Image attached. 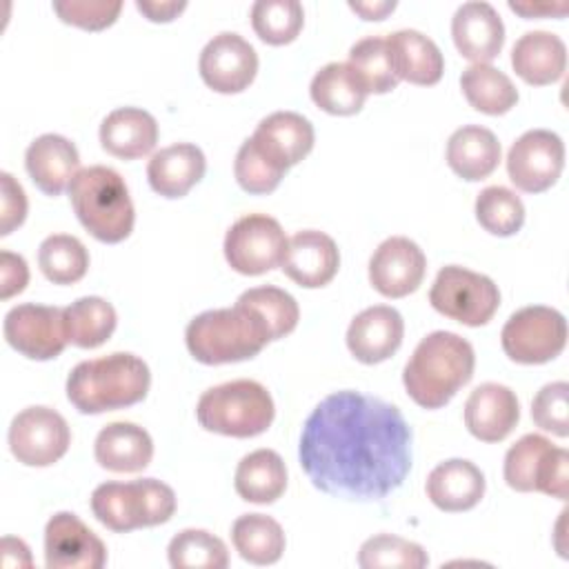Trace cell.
Listing matches in <instances>:
<instances>
[{
  "instance_id": "1",
  "label": "cell",
  "mask_w": 569,
  "mask_h": 569,
  "mask_svg": "<svg viewBox=\"0 0 569 569\" xmlns=\"http://www.w3.org/2000/svg\"><path fill=\"white\" fill-rule=\"evenodd\" d=\"M411 427L376 396L336 391L307 416L298 460L311 485L345 500H382L411 471Z\"/></svg>"
},
{
  "instance_id": "2",
  "label": "cell",
  "mask_w": 569,
  "mask_h": 569,
  "mask_svg": "<svg viewBox=\"0 0 569 569\" xmlns=\"http://www.w3.org/2000/svg\"><path fill=\"white\" fill-rule=\"evenodd\" d=\"M473 367L476 353L469 340L453 331H433L407 360L402 385L422 409H440L471 380Z\"/></svg>"
},
{
  "instance_id": "3",
  "label": "cell",
  "mask_w": 569,
  "mask_h": 569,
  "mask_svg": "<svg viewBox=\"0 0 569 569\" xmlns=\"http://www.w3.org/2000/svg\"><path fill=\"white\" fill-rule=\"evenodd\" d=\"M151 385L147 362L129 351L78 362L67 378V398L80 413H102L144 400Z\"/></svg>"
},
{
  "instance_id": "4",
  "label": "cell",
  "mask_w": 569,
  "mask_h": 569,
  "mask_svg": "<svg viewBox=\"0 0 569 569\" xmlns=\"http://www.w3.org/2000/svg\"><path fill=\"white\" fill-rule=\"evenodd\" d=\"M271 340L264 318L240 300H236L233 307L198 313L184 331L189 353L202 365L249 360Z\"/></svg>"
},
{
  "instance_id": "5",
  "label": "cell",
  "mask_w": 569,
  "mask_h": 569,
  "mask_svg": "<svg viewBox=\"0 0 569 569\" xmlns=\"http://www.w3.org/2000/svg\"><path fill=\"white\" fill-rule=\"evenodd\" d=\"M69 200L80 224L100 242L116 244L133 231L136 211L127 182L111 167L80 169L69 184Z\"/></svg>"
},
{
  "instance_id": "6",
  "label": "cell",
  "mask_w": 569,
  "mask_h": 569,
  "mask_svg": "<svg viewBox=\"0 0 569 569\" xmlns=\"http://www.w3.org/2000/svg\"><path fill=\"white\" fill-rule=\"evenodd\" d=\"M273 416L276 407L267 387L244 378L207 389L196 405V418L202 429L231 438L264 433Z\"/></svg>"
},
{
  "instance_id": "7",
  "label": "cell",
  "mask_w": 569,
  "mask_h": 569,
  "mask_svg": "<svg viewBox=\"0 0 569 569\" xmlns=\"http://www.w3.org/2000/svg\"><path fill=\"white\" fill-rule=\"evenodd\" d=\"M91 511L116 533L167 522L176 511V493L156 478L133 482H102L91 493Z\"/></svg>"
},
{
  "instance_id": "8",
  "label": "cell",
  "mask_w": 569,
  "mask_h": 569,
  "mask_svg": "<svg viewBox=\"0 0 569 569\" xmlns=\"http://www.w3.org/2000/svg\"><path fill=\"white\" fill-rule=\"evenodd\" d=\"M431 307L467 327L487 325L500 307L498 284L460 264H447L438 271L429 289Z\"/></svg>"
},
{
  "instance_id": "9",
  "label": "cell",
  "mask_w": 569,
  "mask_h": 569,
  "mask_svg": "<svg viewBox=\"0 0 569 569\" xmlns=\"http://www.w3.org/2000/svg\"><path fill=\"white\" fill-rule=\"evenodd\" d=\"M502 351L520 365H542L560 356L567 345L565 316L545 305H529L509 316L500 331Z\"/></svg>"
},
{
  "instance_id": "10",
  "label": "cell",
  "mask_w": 569,
  "mask_h": 569,
  "mask_svg": "<svg viewBox=\"0 0 569 569\" xmlns=\"http://www.w3.org/2000/svg\"><path fill=\"white\" fill-rule=\"evenodd\" d=\"M224 258L242 276H260L282 264L287 236L280 222L267 213H247L224 233Z\"/></svg>"
},
{
  "instance_id": "11",
  "label": "cell",
  "mask_w": 569,
  "mask_h": 569,
  "mask_svg": "<svg viewBox=\"0 0 569 569\" xmlns=\"http://www.w3.org/2000/svg\"><path fill=\"white\" fill-rule=\"evenodd\" d=\"M9 449L27 467H49L58 462L71 442L67 420L51 407H27L9 425Z\"/></svg>"
},
{
  "instance_id": "12",
  "label": "cell",
  "mask_w": 569,
  "mask_h": 569,
  "mask_svg": "<svg viewBox=\"0 0 569 569\" xmlns=\"http://www.w3.org/2000/svg\"><path fill=\"white\" fill-rule=\"evenodd\" d=\"M2 331L4 340L29 360L58 358L69 342L64 329V309L36 302L9 309Z\"/></svg>"
},
{
  "instance_id": "13",
  "label": "cell",
  "mask_w": 569,
  "mask_h": 569,
  "mask_svg": "<svg viewBox=\"0 0 569 569\" xmlns=\"http://www.w3.org/2000/svg\"><path fill=\"white\" fill-rule=\"evenodd\" d=\"M565 169L562 138L549 129L525 131L507 153L509 180L525 193L547 191Z\"/></svg>"
},
{
  "instance_id": "14",
  "label": "cell",
  "mask_w": 569,
  "mask_h": 569,
  "mask_svg": "<svg viewBox=\"0 0 569 569\" xmlns=\"http://www.w3.org/2000/svg\"><path fill=\"white\" fill-rule=\"evenodd\" d=\"M198 69L209 89L240 93L258 73V53L240 33L222 31L202 47Z\"/></svg>"
},
{
  "instance_id": "15",
  "label": "cell",
  "mask_w": 569,
  "mask_h": 569,
  "mask_svg": "<svg viewBox=\"0 0 569 569\" xmlns=\"http://www.w3.org/2000/svg\"><path fill=\"white\" fill-rule=\"evenodd\" d=\"M44 562L49 569H100L104 542L71 511H58L44 527Z\"/></svg>"
},
{
  "instance_id": "16",
  "label": "cell",
  "mask_w": 569,
  "mask_h": 569,
  "mask_svg": "<svg viewBox=\"0 0 569 569\" xmlns=\"http://www.w3.org/2000/svg\"><path fill=\"white\" fill-rule=\"evenodd\" d=\"M427 271L422 249L405 238L391 236L378 244L369 258V282L385 298H405L413 293Z\"/></svg>"
},
{
  "instance_id": "17",
  "label": "cell",
  "mask_w": 569,
  "mask_h": 569,
  "mask_svg": "<svg viewBox=\"0 0 569 569\" xmlns=\"http://www.w3.org/2000/svg\"><path fill=\"white\" fill-rule=\"evenodd\" d=\"M451 38L462 58L473 64H489L502 51L505 24L489 2L471 0L456 9L451 18Z\"/></svg>"
},
{
  "instance_id": "18",
  "label": "cell",
  "mask_w": 569,
  "mask_h": 569,
  "mask_svg": "<svg viewBox=\"0 0 569 569\" xmlns=\"http://www.w3.org/2000/svg\"><path fill=\"white\" fill-rule=\"evenodd\" d=\"M405 336V320L398 309L389 305H373L362 309L347 329V347L362 365H378L391 358Z\"/></svg>"
},
{
  "instance_id": "19",
  "label": "cell",
  "mask_w": 569,
  "mask_h": 569,
  "mask_svg": "<svg viewBox=\"0 0 569 569\" xmlns=\"http://www.w3.org/2000/svg\"><path fill=\"white\" fill-rule=\"evenodd\" d=\"M282 271L305 289H318L333 280L340 267V251L331 236L305 229L287 240Z\"/></svg>"
},
{
  "instance_id": "20",
  "label": "cell",
  "mask_w": 569,
  "mask_h": 569,
  "mask_svg": "<svg viewBox=\"0 0 569 569\" xmlns=\"http://www.w3.org/2000/svg\"><path fill=\"white\" fill-rule=\"evenodd\" d=\"M520 418L516 393L498 382L478 385L465 402V425L482 442L505 440Z\"/></svg>"
},
{
  "instance_id": "21",
  "label": "cell",
  "mask_w": 569,
  "mask_h": 569,
  "mask_svg": "<svg viewBox=\"0 0 569 569\" xmlns=\"http://www.w3.org/2000/svg\"><path fill=\"white\" fill-rule=\"evenodd\" d=\"M256 147L280 169L298 164L313 149V124L296 111H276L262 118L251 136Z\"/></svg>"
},
{
  "instance_id": "22",
  "label": "cell",
  "mask_w": 569,
  "mask_h": 569,
  "mask_svg": "<svg viewBox=\"0 0 569 569\" xmlns=\"http://www.w3.org/2000/svg\"><path fill=\"white\" fill-rule=\"evenodd\" d=\"M76 144L58 133L38 136L24 151V167L33 184L47 196H60L80 171Z\"/></svg>"
},
{
  "instance_id": "23",
  "label": "cell",
  "mask_w": 569,
  "mask_h": 569,
  "mask_svg": "<svg viewBox=\"0 0 569 569\" xmlns=\"http://www.w3.org/2000/svg\"><path fill=\"white\" fill-rule=\"evenodd\" d=\"M425 491L440 511H467L485 496V473L471 460L451 458L429 471Z\"/></svg>"
},
{
  "instance_id": "24",
  "label": "cell",
  "mask_w": 569,
  "mask_h": 569,
  "mask_svg": "<svg viewBox=\"0 0 569 569\" xmlns=\"http://www.w3.org/2000/svg\"><path fill=\"white\" fill-rule=\"evenodd\" d=\"M207 160L200 147L176 142L156 151L147 164L149 187L162 198H182L202 180Z\"/></svg>"
},
{
  "instance_id": "25",
  "label": "cell",
  "mask_w": 569,
  "mask_h": 569,
  "mask_svg": "<svg viewBox=\"0 0 569 569\" xmlns=\"http://www.w3.org/2000/svg\"><path fill=\"white\" fill-rule=\"evenodd\" d=\"M96 462L116 473H136L149 467L153 458V440L147 429L133 422L104 425L93 442Z\"/></svg>"
},
{
  "instance_id": "26",
  "label": "cell",
  "mask_w": 569,
  "mask_h": 569,
  "mask_svg": "<svg viewBox=\"0 0 569 569\" xmlns=\"http://www.w3.org/2000/svg\"><path fill=\"white\" fill-rule=\"evenodd\" d=\"M98 136L107 153L122 160H136L153 151L158 142V122L140 107H120L107 113Z\"/></svg>"
},
{
  "instance_id": "27",
  "label": "cell",
  "mask_w": 569,
  "mask_h": 569,
  "mask_svg": "<svg viewBox=\"0 0 569 569\" xmlns=\"http://www.w3.org/2000/svg\"><path fill=\"white\" fill-rule=\"evenodd\" d=\"M511 67L527 84H551L565 76L567 47L551 31H527L511 49Z\"/></svg>"
},
{
  "instance_id": "28",
  "label": "cell",
  "mask_w": 569,
  "mask_h": 569,
  "mask_svg": "<svg viewBox=\"0 0 569 569\" xmlns=\"http://www.w3.org/2000/svg\"><path fill=\"white\" fill-rule=\"evenodd\" d=\"M387 44L400 80L431 87L442 78L445 58L429 36L418 29H398L387 38Z\"/></svg>"
},
{
  "instance_id": "29",
  "label": "cell",
  "mask_w": 569,
  "mask_h": 569,
  "mask_svg": "<svg viewBox=\"0 0 569 569\" xmlns=\"http://www.w3.org/2000/svg\"><path fill=\"white\" fill-rule=\"evenodd\" d=\"M445 156L456 176L476 182L496 171L500 162V142L491 129L465 124L449 136Z\"/></svg>"
},
{
  "instance_id": "30",
  "label": "cell",
  "mask_w": 569,
  "mask_h": 569,
  "mask_svg": "<svg viewBox=\"0 0 569 569\" xmlns=\"http://www.w3.org/2000/svg\"><path fill=\"white\" fill-rule=\"evenodd\" d=\"M233 487L236 493L247 502H276L287 489L284 460L273 449H256L247 453L236 467Z\"/></svg>"
},
{
  "instance_id": "31",
  "label": "cell",
  "mask_w": 569,
  "mask_h": 569,
  "mask_svg": "<svg viewBox=\"0 0 569 569\" xmlns=\"http://www.w3.org/2000/svg\"><path fill=\"white\" fill-rule=\"evenodd\" d=\"M311 100L331 116H353L362 109L369 91L347 62H329L316 71L309 84Z\"/></svg>"
},
{
  "instance_id": "32",
  "label": "cell",
  "mask_w": 569,
  "mask_h": 569,
  "mask_svg": "<svg viewBox=\"0 0 569 569\" xmlns=\"http://www.w3.org/2000/svg\"><path fill=\"white\" fill-rule=\"evenodd\" d=\"M231 540L242 560L273 565L284 551V531L278 520L264 513H242L231 525Z\"/></svg>"
},
{
  "instance_id": "33",
  "label": "cell",
  "mask_w": 569,
  "mask_h": 569,
  "mask_svg": "<svg viewBox=\"0 0 569 569\" xmlns=\"http://www.w3.org/2000/svg\"><path fill=\"white\" fill-rule=\"evenodd\" d=\"M118 316L111 302L100 296H84L64 307V329L71 345L96 349L116 331Z\"/></svg>"
},
{
  "instance_id": "34",
  "label": "cell",
  "mask_w": 569,
  "mask_h": 569,
  "mask_svg": "<svg viewBox=\"0 0 569 569\" xmlns=\"http://www.w3.org/2000/svg\"><path fill=\"white\" fill-rule=\"evenodd\" d=\"M460 89L467 102L487 116H502L518 102L511 78L491 64H469L460 76Z\"/></svg>"
},
{
  "instance_id": "35",
  "label": "cell",
  "mask_w": 569,
  "mask_h": 569,
  "mask_svg": "<svg viewBox=\"0 0 569 569\" xmlns=\"http://www.w3.org/2000/svg\"><path fill=\"white\" fill-rule=\"evenodd\" d=\"M38 264L49 282L73 284L89 269V251L76 236L53 233L40 242Z\"/></svg>"
},
{
  "instance_id": "36",
  "label": "cell",
  "mask_w": 569,
  "mask_h": 569,
  "mask_svg": "<svg viewBox=\"0 0 569 569\" xmlns=\"http://www.w3.org/2000/svg\"><path fill=\"white\" fill-rule=\"evenodd\" d=\"M353 73L360 78L369 93H389L398 87L400 78L396 76L391 51L387 38L367 36L349 49V62Z\"/></svg>"
},
{
  "instance_id": "37",
  "label": "cell",
  "mask_w": 569,
  "mask_h": 569,
  "mask_svg": "<svg viewBox=\"0 0 569 569\" xmlns=\"http://www.w3.org/2000/svg\"><path fill=\"white\" fill-rule=\"evenodd\" d=\"M167 558L173 569H224L227 545L204 529H182L169 540Z\"/></svg>"
},
{
  "instance_id": "38",
  "label": "cell",
  "mask_w": 569,
  "mask_h": 569,
  "mask_svg": "<svg viewBox=\"0 0 569 569\" xmlns=\"http://www.w3.org/2000/svg\"><path fill=\"white\" fill-rule=\"evenodd\" d=\"M302 24L305 9L298 0H258L251 4V27L267 44L293 42Z\"/></svg>"
},
{
  "instance_id": "39",
  "label": "cell",
  "mask_w": 569,
  "mask_h": 569,
  "mask_svg": "<svg viewBox=\"0 0 569 569\" xmlns=\"http://www.w3.org/2000/svg\"><path fill=\"white\" fill-rule=\"evenodd\" d=\"M476 220L491 236H513L525 224V204L516 191L493 184L485 187L476 198Z\"/></svg>"
},
{
  "instance_id": "40",
  "label": "cell",
  "mask_w": 569,
  "mask_h": 569,
  "mask_svg": "<svg viewBox=\"0 0 569 569\" xmlns=\"http://www.w3.org/2000/svg\"><path fill=\"white\" fill-rule=\"evenodd\" d=\"M358 565L362 569H422L429 565V556L418 542L393 533H378L362 542Z\"/></svg>"
},
{
  "instance_id": "41",
  "label": "cell",
  "mask_w": 569,
  "mask_h": 569,
  "mask_svg": "<svg viewBox=\"0 0 569 569\" xmlns=\"http://www.w3.org/2000/svg\"><path fill=\"white\" fill-rule=\"evenodd\" d=\"M238 300L253 307L264 318L273 340L284 338L298 325V318H300L298 302L291 293H287L280 287H273V284L253 287V289L242 291Z\"/></svg>"
},
{
  "instance_id": "42",
  "label": "cell",
  "mask_w": 569,
  "mask_h": 569,
  "mask_svg": "<svg viewBox=\"0 0 569 569\" xmlns=\"http://www.w3.org/2000/svg\"><path fill=\"white\" fill-rule=\"evenodd\" d=\"M551 447V440L538 433L522 436L516 445H511L505 453V482L516 491H536V473L542 456Z\"/></svg>"
},
{
  "instance_id": "43",
  "label": "cell",
  "mask_w": 569,
  "mask_h": 569,
  "mask_svg": "<svg viewBox=\"0 0 569 569\" xmlns=\"http://www.w3.org/2000/svg\"><path fill=\"white\" fill-rule=\"evenodd\" d=\"M233 173L238 184L247 191V193H271L282 176L287 173L284 169H280L276 162H271L251 138H247L238 153H236V162H233Z\"/></svg>"
},
{
  "instance_id": "44",
  "label": "cell",
  "mask_w": 569,
  "mask_h": 569,
  "mask_svg": "<svg viewBox=\"0 0 569 569\" xmlns=\"http://www.w3.org/2000/svg\"><path fill=\"white\" fill-rule=\"evenodd\" d=\"M569 385L565 380H556L545 385L531 402V418L542 429L558 438L569 436Z\"/></svg>"
},
{
  "instance_id": "45",
  "label": "cell",
  "mask_w": 569,
  "mask_h": 569,
  "mask_svg": "<svg viewBox=\"0 0 569 569\" xmlns=\"http://www.w3.org/2000/svg\"><path fill=\"white\" fill-rule=\"evenodd\" d=\"M53 11L67 24L100 31L116 22L118 13L122 11L120 0H56Z\"/></svg>"
},
{
  "instance_id": "46",
  "label": "cell",
  "mask_w": 569,
  "mask_h": 569,
  "mask_svg": "<svg viewBox=\"0 0 569 569\" xmlns=\"http://www.w3.org/2000/svg\"><path fill=\"white\" fill-rule=\"evenodd\" d=\"M567 480H569V453L567 449L551 445L538 465L536 491L558 500H567Z\"/></svg>"
},
{
  "instance_id": "47",
  "label": "cell",
  "mask_w": 569,
  "mask_h": 569,
  "mask_svg": "<svg viewBox=\"0 0 569 569\" xmlns=\"http://www.w3.org/2000/svg\"><path fill=\"white\" fill-rule=\"evenodd\" d=\"M2 204H0V236H9L27 218V196L22 184L9 173H0Z\"/></svg>"
},
{
  "instance_id": "48",
  "label": "cell",
  "mask_w": 569,
  "mask_h": 569,
  "mask_svg": "<svg viewBox=\"0 0 569 569\" xmlns=\"http://www.w3.org/2000/svg\"><path fill=\"white\" fill-rule=\"evenodd\" d=\"M29 282V267L22 256L11 251H0V298L9 300L11 296L24 291Z\"/></svg>"
},
{
  "instance_id": "49",
  "label": "cell",
  "mask_w": 569,
  "mask_h": 569,
  "mask_svg": "<svg viewBox=\"0 0 569 569\" xmlns=\"http://www.w3.org/2000/svg\"><path fill=\"white\" fill-rule=\"evenodd\" d=\"M136 9L151 22H171L173 18H178L184 9L187 2H178V0H136Z\"/></svg>"
},
{
  "instance_id": "50",
  "label": "cell",
  "mask_w": 569,
  "mask_h": 569,
  "mask_svg": "<svg viewBox=\"0 0 569 569\" xmlns=\"http://www.w3.org/2000/svg\"><path fill=\"white\" fill-rule=\"evenodd\" d=\"M509 9L525 16V18H538V16H558V18H562L569 11V2L567 0H558V2L509 0Z\"/></svg>"
},
{
  "instance_id": "51",
  "label": "cell",
  "mask_w": 569,
  "mask_h": 569,
  "mask_svg": "<svg viewBox=\"0 0 569 569\" xmlns=\"http://www.w3.org/2000/svg\"><path fill=\"white\" fill-rule=\"evenodd\" d=\"M2 551V565L4 567H31V553L29 547L20 538H2L0 545Z\"/></svg>"
},
{
  "instance_id": "52",
  "label": "cell",
  "mask_w": 569,
  "mask_h": 569,
  "mask_svg": "<svg viewBox=\"0 0 569 569\" xmlns=\"http://www.w3.org/2000/svg\"><path fill=\"white\" fill-rule=\"evenodd\" d=\"M349 9L362 16V20H385L393 9V0H378V2H349Z\"/></svg>"
}]
</instances>
